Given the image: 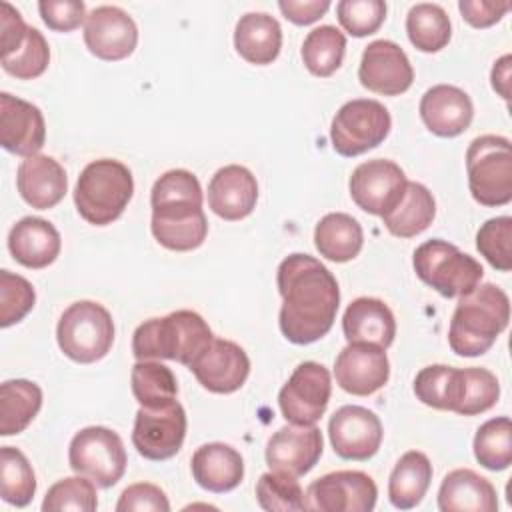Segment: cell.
Returning a JSON list of instances; mask_svg holds the SVG:
<instances>
[{
    "instance_id": "cell-1",
    "label": "cell",
    "mask_w": 512,
    "mask_h": 512,
    "mask_svg": "<svg viewBox=\"0 0 512 512\" xmlns=\"http://www.w3.org/2000/svg\"><path fill=\"white\" fill-rule=\"evenodd\" d=\"M282 306L280 332L292 344H312L324 338L340 306V288L334 274L310 254L286 256L276 272Z\"/></svg>"
},
{
    "instance_id": "cell-2",
    "label": "cell",
    "mask_w": 512,
    "mask_h": 512,
    "mask_svg": "<svg viewBox=\"0 0 512 512\" xmlns=\"http://www.w3.org/2000/svg\"><path fill=\"white\" fill-rule=\"evenodd\" d=\"M202 202V186L192 172L184 168L164 172L150 190V230L156 242L174 252L200 248L208 234Z\"/></svg>"
},
{
    "instance_id": "cell-3",
    "label": "cell",
    "mask_w": 512,
    "mask_h": 512,
    "mask_svg": "<svg viewBox=\"0 0 512 512\" xmlns=\"http://www.w3.org/2000/svg\"><path fill=\"white\" fill-rule=\"evenodd\" d=\"M510 320L508 294L492 284H478L460 296L448 328V344L454 354L474 358L486 354Z\"/></svg>"
},
{
    "instance_id": "cell-4",
    "label": "cell",
    "mask_w": 512,
    "mask_h": 512,
    "mask_svg": "<svg viewBox=\"0 0 512 512\" xmlns=\"http://www.w3.org/2000/svg\"><path fill=\"white\" fill-rule=\"evenodd\" d=\"M214 340L206 320L194 310H176L142 322L132 334L136 360H174L190 366Z\"/></svg>"
},
{
    "instance_id": "cell-5",
    "label": "cell",
    "mask_w": 512,
    "mask_h": 512,
    "mask_svg": "<svg viewBox=\"0 0 512 512\" xmlns=\"http://www.w3.org/2000/svg\"><path fill=\"white\" fill-rule=\"evenodd\" d=\"M132 196V172L114 158H100L86 164L74 188L78 214L94 226H106L118 220Z\"/></svg>"
},
{
    "instance_id": "cell-6",
    "label": "cell",
    "mask_w": 512,
    "mask_h": 512,
    "mask_svg": "<svg viewBox=\"0 0 512 512\" xmlns=\"http://www.w3.org/2000/svg\"><path fill=\"white\" fill-rule=\"evenodd\" d=\"M412 266L416 276L444 298L472 292L484 276V268L474 256L440 238L422 242L412 254Z\"/></svg>"
},
{
    "instance_id": "cell-7",
    "label": "cell",
    "mask_w": 512,
    "mask_h": 512,
    "mask_svg": "<svg viewBox=\"0 0 512 512\" xmlns=\"http://www.w3.org/2000/svg\"><path fill=\"white\" fill-rule=\"evenodd\" d=\"M56 340L70 360L78 364L98 362L114 344L112 314L94 300L72 302L58 318Z\"/></svg>"
},
{
    "instance_id": "cell-8",
    "label": "cell",
    "mask_w": 512,
    "mask_h": 512,
    "mask_svg": "<svg viewBox=\"0 0 512 512\" xmlns=\"http://www.w3.org/2000/svg\"><path fill=\"white\" fill-rule=\"evenodd\" d=\"M466 174L472 198L488 208L512 200V146L496 134H484L466 150Z\"/></svg>"
},
{
    "instance_id": "cell-9",
    "label": "cell",
    "mask_w": 512,
    "mask_h": 512,
    "mask_svg": "<svg viewBox=\"0 0 512 512\" xmlns=\"http://www.w3.org/2000/svg\"><path fill=\"white\" fill-rule=\"evenodd\" d=\"M392 118L386 106L372 98H356L340 106L330 124L332 148L354 158L380 146L390 134Z\"/></svg>"
},
{
    "instance_id": "cell-10",
    "label": "cell",
    "mask_w": 512,
    "mask_h": 512,
    "mask_svg": "<svg viewBox=\"0 0 512 512\" xmlns=\"http://www.w3.org/2000/svg\"><path fill=\"white\" fill-rule=\"evenodd\" d=\"M68 462L76 474L88 476L100 488H110L126 472L128 456L122 438L106 426H86L68 446Z\"/></svg>"
},
{
    "instance_id": "cell-11",
    "label": "cell",
    "mask_w": 512,
    "mask_h": 512,
    "mask_svg": "<svg viewBox=\"0 0 512 512\" xmlns=\"http://www.w3.org/2000/svg\"><path fill=\"white\" fill-rule=\"evenodd\" d=\"M332 378L326 366L318 362H300L288 382L278 392V406L290 424H316L330 402Z\"/></svg>"
},
{
    "instance_id": "cell-12",
    "label": "cell",
    "mask_w": 512,
    "mask_h": 512,
    "mask_svg": "<svg viewBox=\"0 0 512 512\" xmlns=\"http://www.w3.org/2000/svg\"><path fill=\"white\" fill-rule=\"evenodd\" d=\"M186 428V410L178 400L158 408L140 406L134 418L132 444L142 458L162 462L180 452Z\"/></svg>"
},
{
    "instance_id": "cell-13",
    "label": "cell",
    "mask_w": 512,
    "mask_h": 512,
    "mask_svg": "<svg viewBox=\"0 0 512 512\" xmlns=\"http://www.w3.org/2000/svg\"><path fill=\"white\" fill-rule=\"evenodd\" d=\"M376 482L360 470H336L316 478L304 492L306 510L370 512L376 506Z\"/></svg>"
},
{
    "instance_id": "cell-14",
    "label": "cell",
    "mask_w": 512,
    "mask_h": 512,
    "mask_svg": "<svg viewBox=\"0 0 512 512\" xmlns=\"http://www.w3.org/2000/svg\"><path fill=\"white\" fill-rule=\"evenodd\" d=\"M404 170L386 158H374L358 164L350 176L348 188L354 204L374 216L386 214L398 204L406 190Z\"/></svg>"
},
{
    "instance_id": "cell-15",
    "label": "cell",
    "mask_w": 512,
    "mask_h": 512,
    "mask_svg": "<svg viewBox=\"0 0 512 512\" xmlns=\"http://www.w3.org/2000/svg\"><path fill=\"white\" fill-rule=\"evenodd\" d=\"M330 444L342 460H370L382 444L384 430L380 418L358 404L338 408L328 422Z\"/></svg>"
},
{
    "instance_id": "cell-16",
    "label": "cell",
    "mask_w": 512,
    "mask_h": 512,
    "mask_svg": "<svg viewBox=\"0 0 512 512\" xmlns=\"http://www.w3.org/2000/svg\"><path fill=\"white\" fill-rule=\"evenodd\" d=\"M358 80L374 94L400 96L412 86L414 68L396 42L374 40L362 52Z\"/></svg>"
},
{
    "instance_id": "cell-17",
    "label": "cell",
    "mask_w": 512,
    "mask_h": 512,
    "mask_svg": "<svg viewBox=\"0 0 512 512\" xmlns=\"http://www.w3.org/2000/svg\"><path fill=\"white\" fill-rule=\"evenodd\" d=\"M84 44L100 60H124L136 50L138 26L118 6H96L84 22Z\"/></svg>"
},
{
    "instance_id": "cell-18",
    "label": "cell",
    "mask_w": 512,
    "mask_h": 512,
    "mask_svg": "<svg viewBox=\"0 0 512 512\" xmlns=\"http://www.w3.org/2000/svg\"><path fill=\"white\" fill-rule=\"evenodd\" d=\"M188 368L208 392L232 394L244 386L250 374V358L240 344L214 338Z\"/></svg>"
},
{
    "instance_id": "cell-19",
    "label": "cell",
    "mask_w": 512,
    "mask_h": 512,
    "mask_svg": "<svg viewBox=\"0 0 512 512\" xmlns=\"http://www.w3.org/2000/svg\"><path fill=\"white\" fill-rule=\"evenodd\" d=\"M324 450L322 432L316 424H288L278 428L266 444V464L274 472L304 476L320 460Z\"/></svg>"
},
{
    "instance_id": "cell-20",
    "label": "cell",
    "mask_w": 512,
    "mask_h": 512,
    "mask_svg": "<svg viewBox=\"0 0 512 512\" xmlns=\"http://www.w3.org/2000/svg\"><path fill=\"white\" fill-rule=\"evenodd\" d=\"M336 384L352 396H370L390 378L386 350L374 344L352 342L340 350L334 362Z\"/></svg>"
},
{
    "instance_id": "cell-21",
    "label": "cell",
    "mask_w": 512,
    "mask_h": 512,
    "mask_svg": "<svg viewBox=\"0 0 512 512\" xmlns=\"http://www.w3.org/2000/svg\"><path fill=\"white\" fill-rule=\"evenodd\" d=\"M46 140V124L38 106L16 98L8 92L0 94V144L16 156H34Z\"/></svg>"
},
{
    "instance_id": "cell-22",
    "label": "cell",
    "mask_w": 512,
    "mask_h": 512,
    "mask_svg": "<svg viewBox=\"0 0 512 512\" xmlns=\"http://www.w3.org/2000/svg\"><path fill=\"white\" fill-rule=\"evenodd\" d=\"M256 202V176L240 164L222 166L208 182V208L222 220L236 222L250 216Z\"/></svg>"
},
{
    "instance_id": "cell-23",
    "label": "cell",
    "mask_w": 512,
    "mask_h": 512,
    "mask_svg": "<svg viewBox=\"0 0 512 512\" xmlns=\"http://www.w3.org/2000/svg\"><path fill=\"white\" fill-rule=\"evenodd\" d=\"M420 118L432 134L454 138L468 130L474 118V106L462 88L436 84L428 88L420 100Z\"/></svg>"
},
{
    "instance_id": "cell-24",
    "label": "cell",
    "mask_w": 512,
    "mask_h": 512,
    "mask_svg": "<svg viewBox=\"0 0 512 512\" xmlns=\"http://www.w3.org/2000/svg\"><path fill=\"white\" fill-rule=\"evenodd\" d=\"M16 188L26 204L38 210L54 208L68 192L64 166L46 154H34L20 162Z\"/></svg>"
},
{
    "instance_id": "cell-25",
    "label": "cell",
    "mask_w": 512,
    "mask_h": 512,
    "mask_svg": "<svg viewBox=\"0 0 512 512\" xmlns=\"http://www.w3.org/2000/svg\"><path fill=\"white\" fill-rule=\"evenodd\" d=\"M62 248L60 232L44 218L24 216L8 234V250L12 258L32 270L50 266Z\"/></svg>"
},
{
    "instance_id": "cell-26",
    "label": "cell",
    "mask_w": 512,
    "mask_h": 512,
    "mask_svg": "<svg viewBox=\"0 0 512 512\" xmlns=\"http://www.w3.org/2000/svg\"><path fill=\"white\" fill-rule=\"evenodd\" d=\"M192 478L208 492L224 494L244 478V460L236 448L224 442H208L196 448L190 460Z\"/></svg>"
},
{
    "instance_id": "cell-27",
    "label": "cell",
    "mask_w": 512,
    "mask_h": 512,
    "mask_svg": "<svg viewBox=\"0 0 512 512\" xmlns=\"http://www.w3.org/2000/svg\"><path fill=\"white\" fill-rule=\"evenodd\" d=\"M342 332L348 344L362 342L386 350L394 342L396 320L392 310L382 300L360 296L344 310Z\"/></svg>"
},
{
    "instance_id": "cell-28",
    "label": "cell",
    "mask_w": 512,
    "mask_h": 512,
    "mask_svg": "<svg viewBox=\"0 0 512 512\" xmlns=\"http://www.w3.org/2000/svg\"><path fill=\"white\" fill-rule=\"evenodd\" d=\"M438 508L442 512H494L498 510L496 488L478 472L456 468L440 484Z\"/></svg>"
},
{
    "instance_id": "cell-29",
    "label": "cell",
    "mask_w": 512,
    "mask_h": 512,
    "mask_svg": "<svg viewBox=\"0 0 512 512\" xmlns=\"http://www.w3.org/2000/svg\"><path fill=\"white\" fill-rule=\"evenodd\" d=\"M234 48L250 64H272L282 48L280 22L266 12H246L236 22Z\"/></svg>"
},
{
    "instance_id": "cell-30",
    "label": "cell",
    "mask_w": 512,
    "mask_h": 512,
    "mask_svg": "<svg viewBox=\"0 0 512 512\" xmlns=\"http://www.w3.org/2000/svg\"><path fill=\"white\" fill-rule=\"evenodd\" d=\"M436 216V200L420 182H408L402 198L394 208L382 214L386 230L396 238H412L422 234Z\"/></svg>"
},
{
    "instance_id": "cell-31",
    "label": "cell",
    "mask_w": 512,
    "mask_h": 512,
    "mask_svg": "<svg viewBox=\"0 0 512 512\" xmlns=\"http://www.w3.org/2000/svg\"><path fill=\"white\" fill-rule=\"evenodd\" d=\"M314 246L326 260L350 262L364 246L362 226L346 212H330L314 228Z\"/></svg>"
},
{
    "instance_id": "cell-32",
    "label": "cell",
    "mask_w": 512,
    "mask_h": 512,
    "mask_svg": "<svg viewBox=\"0 0 512 512\" xmlns=\"http://www.w3.org/2000/svg\"><path fill=\"white\" fill-rule=\"evenodd\" d=\"M432 482V464L420 450L404 452L388 478V498L394 508H416Z\"/></svg>"
},
{
    "instance_id": "cell-33",
    "label": "cell",
    "mask_w": 512,
    "mask_h": 512,
    "mask_svg": "<svg viewBox=\"0 0 512 512\" xmlns=\"http://www.w3.org/2000/svg\"><path fill=\"white\" fill-rule=\"evenodd\" d=\"M42 408V390L36 382L16 378L0 386V434L14 436L28 428Z\"/></svg>"
},
{
    "instance_id": "cell-34",
    "label": "cell",
    "mask_w": 512,
    "mask_h": 512,
    "mask_svg": "<svg viewBox=\"0 0 512 512\" xmlns=\"http://www.w3.org/2000/svg\"><path fill=\"white\" fill-rule=\"evenodd\" d=\"M406 34L420 52H440L452 38V24L446 10L432 2L414 4L406 16Z\"/></svg>"
},
{
    "instance_id": "cell-35",
    "label": "cell",
    "mask_w": 512,
    "mask_h": 512,
    "mask_svg": "<svg viewBox=\"0 0 512 512\" xmlns=\"http://www.w3.org/2000/svg\"><path fill=\"white\" fill-rule=\"evenodd\" d=\"M130 386L136 402L144 408L172 404L178 396L176 376L160 360H136L130 372Z\"/></svg>"
},
{
    "instance_id": "cell-36",
    "label": "cell",
    "mask_w": 512,
    "mask_h": 512,
    "mask_svg": "<svg viewBox=\"0 0 512 512\" xmlns=\"http://www.w3.org/2000/svg\"><path fill=\"white\" fill-rule=\"evenodd\" d=\"M412 388L422 404L454 412L462 396V368L430 364L416 374Z\"/></svg>"
},
{
    "instance_id": "cell-37",
    "label": "cell",
    "mask_w": 512,
    "mask_h": 512,
    "mask_svg": "<svg viewBox=\"0 0 512 512\" xmlns=\"http://www.w3.org/2000/svg\"><path fill=\"white\" fill-rule=\"evenodd\" d=\"M300 54L310 74L318 78L332 76L342 66L346 54V36L336 26L322 24L308 32Z\"/></svg>"
},
{
    "instance_id": "cell-38",
    "label": "cell",
    "mask_w": 512,
    "mask_h": 512,
    "mask_svg": "<svg viewBox=\"0 0 512 512\" xmlns=\"http://www.w3.org/2000/svg\"><path fill=\"white\" fill-rule=\"evenodd\" d=\"M36 494V474L32 464L14 446H2L0 450V496L4 502L24 508Z\"/></svg>"
},
{
    "instance_id": "cell-39",
    "label": "cell",
    "mask_w": 512,
    "mask_h": 512,
    "mask_svg": "<svg viewBox=\"0 0 512 512\" xmlns=\"http://www.w3.org/2000/svg\"><path fill=\"white\" fill-rule=\"evenodd\" d=\"M474 458L486 470L500 472L512 464V422L508 416L486 420L474 436Z\"/></svg>"
},
{
    "instance_id": "cell-40",
    "label": "cell",
    "mask_w": 512,
    "mask_h": 512,
    "mask_svg": "<svg viewBox=\"0 0 512 512\" xmlns=\"http://www.w3.org/2000/svg\"><path fill=\"white\" fill-rule=\"evenodd\" d=\"M256 500L262 510L288 512L306 510L304 490L296 476L282 472H264L256 482Z\"/></svg>"
},
{
    "instance_id": "cell-41",
    "label": "cell",
    "mask_w": 512,
    "mask_h": 512,
    "mask_svg": "<svg viewBox=\"0 0 512 512\" xmlns=\"http://www.w3.org/2000/svg\"><path fill=\"white\" fill-rule=\"evenodd\" d=\"M500 398V382L486 368H462V396L456 406L460 416H476L488 412Z\"/></svg>"
},
{
    "instance_id": "cell-42",
    "label": "cell",
    "mask_w": 512,
    "mask_h": 512,
    "mask_svg": "<svg viewBox=\"0 0 512 512\" xmlns=\"http://www.w3.org/2000/svg\"><path fill=\"white\" fill-rule=\"evenodd\" d=\"M96 486L88 476H68L52 484L42 500L44 512H60V510H78V512H94L98 508Z\"/></svg>"
},
{
    "instance_id": "cell-43",
    "label": "cell",
    "mask_w": 512,
    "mask_h": 512,
    "mask_svg": "<svg viewBox=\"0 0 512 512\" xmlns=\"http://www.w3.org/2000/svg\"><path fill=\"white\" fill-rule=\"evenodd\" d=\"M476 248L486 262L500 270H512V218L496 216L486 220L476 232Z\"/></svg>"
},
{
    "instance_id": "cell-44",
    "label": "cell",
    "mask_w": 512,
    "mask_h": 512,
    "mask_svg": "<svg viewBox=\"0 0 512 512\" xmlns=\"http://www.w3.org/2000/svg\"><path fill=\"white\" fill-rule=\"evenodd\" d=\"M48 62H50L48 42L38 28L30 26L22 46L10 56L2 58V68L18 80H32L44 74V70L48 68Z\"/></svg>"
},
{
    "instance_id": "cell-45",
    "label": "cell",
    "mask_w": 512,
    "mask_h": 512,
    "mask_svg": "<svg viewBox=\"0 0 512 512\" xmlns=\"http://www.w3.org/2000/svg\"><path fill=\"white\" fill-rule=\"evenodd\" d=\"M36 302L32 284L10 270H0V326L8 328L18 324Z\"/></svg>"
},
{
    "instance_id": "cell-46",
    "label": "cell",
    "mask_w": 512,
    "mask_h": 512,
    "mask_svg": "<svg viewBox=\"0 0 512 512\" xmlns=\"http://www.w3.org/2000/svg\"><path fill=\"white\" fill-rule=\"evenodd\" d=\"M340 26L356 38L374 34L386 20V2L382 0H342L336 4Z\"/></svg>"
},
{
    "instance_id": "cell-47",
    "label": "cell",
    "mask_w": 512,
    "mask_h": 512,
    "mask_svg": "<svg viewBox=\"0 0 512 512\" xmlns=\"http://www.w3.org/2000/svg\"><path fill=\"white\" fill-rule=\"evenodd\" d=\"M38 12L44 24L54 32H72L88 18L82 0H40Z\"/></svg>"
},
{
    "instance_id": "cell-48",
    "label": "cell",
    "mask_w": 512,
    "mask_h": 512,
    "mask_svg": "<svg viewBox=\"0 0 512 512\" xmlns=\"http://www.w3.org/2000/svg\"><path fill=\"white\" fill-rule=\"evenodd\" d=\"M166 492L152 482H136L124 488L116 502V512H168Z\"/></svg>"
},
{
    "instance_id": "cell-49",
    "label": "cell",
    "mask_w": 512,
    "mask_h": 512,
    "mask_svg": "<svg viewBox=\"0 0 512 512\" xmlns=\"http://www.w3.org/2000/svg\"><path fill=\"white\" fill-rule=\"evenodd\" d=\"M458 10L462 18L474 28H490L500 22L510 10V2L494 0H460Z\"/></svg>"
},
{
    "instance_id": "cell-50",
    "label": "cell",
    "mask_w": 512,
    "mask_h": 512,
    "mask_svg": "<svg viewBox=\"0 0 512 512\" xmlns=\"http://www.w3.org/2000/svg\"><path fill=\"white\" fill-rule=\"evenodd\" d=\"M0 8H2L0 26H2V58H4L22 46L30 26H26V22L22 20V14L10 2H2Z\"/></svg>"
},
{
    "instance_id": "cell-51",
    "label": "cell",
    "mask_w": 512,
    "mask_h": 512,
    "mask_svg": "<svg viewBox=\"0 0 512 512\" xmlns=\"http://www.w3.org/2000/svg\"><path fill=\"white\" fill-rule=\"evenodd\" d=\"M278 8L284 14V18L290 20L292 24L308 26L328 12L330 2L328 0H304V2L302 0H280Z\"/></svg>"
},
{
    "instance_id": "cell-52",
    "label": "cell",
    "mask_w": 512,
    "mask_h": 512,
    "mask_svg": "<svg viewBox=\"0 0 512 512\" xmlns=\"http://www.w3.org/2000/svg\"><path fill=\"white\" fill-rule=\"evenodd\" d=\"M510 68H512V56L504 54L502 58H498L492 66L490 72V80H492V88L504 98L510 100Z\"/></svg>"
}]
</instances>
